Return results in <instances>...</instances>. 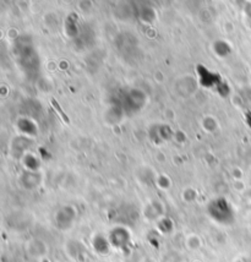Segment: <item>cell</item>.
Segmentation results:
<instances>
[{
    "instance_id": "obj_1",
    "label": "cell",
    "mask_w": 251,
    "mask_h": 262,
    "mask_svg": "<svg viewBox=\"0 0 251 262\" xmlns=\"http://www.w3.org/2000/svg\"><path fill=\"white\" fill-rule=\"evenodd\" d=\"M210 214L219 223H231L233 221V212L225 200H217L210 206Z\"/></svg>"
}]
</instances>
